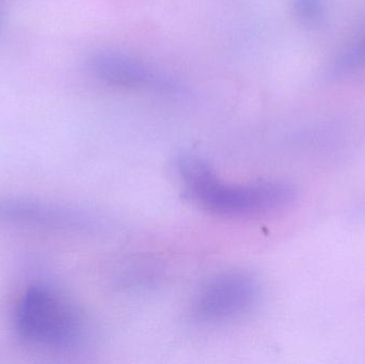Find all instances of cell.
Here are the masks:
<instances>
[{"mask_svg": "<svg viewBox=\"0 0 365 364\" xmlns=\"http://www.w3.org/2000/svg\"><path fill=\"white\" fill-rule=\"evenodd\" d=\"M0 224L81 234L108 228L103 218L83 209L23 197H0Z\"/></svg>", "mask_w": 365, "mask_h": 364, "instance_id": "cell-4", "label": "cell"}, {"mask_svg": "<svg viewBox=\"0 0 365 364\" xmlns=\"http://www.w3.org/2000/svg\"><path fill=\"white\" fill-rule=\"evenodd\" d=\"M13 322L21 339L47 350H75L86 339L81 314L61 293L45 284H34L23 293Z\"/></svg>", "mask_w": 365, "mask_h": 364, "instance_id": "cell-2", "label": "cell"}, {"mask_svg": "<svg viewBox=\"0 0 365 364\" xmlns=\"http://www.w3.org/2000/svg\"><path fill=\"white\" fill-rule=\"evenodd\" d=\"M175 171L185 197L204 211L227 217H253L283 211L295 204L299 192L283 182L230 184L219 179L203 158L182 154Z\"/></svg>", "mask_w": 365, "mask_h": 364, "instance_id": "cell-1", "label": "cell"}, {"mask_svg": "<svg viewBox=\"0 0 365 364\" xmlns=\"http://www.w3.org/2000/svg\"><path fill=\"white\" fill-rule=\"evenodd\" d=\"M365 68V26L341 48L328 68L331 77L345 76Z\"/></svg>", "mask_w": 365, "mask_h": 364, "instance_id": "cell-6", "label": "cell"}, {"mask_svg": "<svg viewBox=\"0 0 365 364\" xmlns=\"http://www.w3.org/2000/svg\"><path fill=\"white\" fill-rule=\"evenodd\" d=\"M294 14L307 26H317L325 17L326 6L324 0H292Z\"/></svg>", "mask_w": 365, "mask_h": 364, "instance_id": "cell-7", "label": "cell"}, {"mask_svg": "<svg viewBox=\"0 0 365 364\" xmlns=\"http://www.w3.org/2000/svg\"><path fill=\"white\" fill-rule=\"evenodd\" d=\"M261 297V284L250 274H222L199 288L189 312L191 318L200 324H225L250 314L259 305Z\"/></svg>", "mask_w": 365, "mask_h": 364, "instance_id": "cell-3", "label": "cell"}, {"mask_svg": "<svg viewBox=\"0 0 365 364\" xmlns=\"http://www.w3.org/2000/svg\"><path fill=\"white\" fill-rule=\"evenodd\" d=\"M89 70L96 79L113 87L152 90L163 93L178 92V85L170 78L125 53H96L89 60Z\"/></svg>", "mask_w": 365, "mask_h": 364, "instance_id": "cell-5", "label": "cell"}]
</instances>
